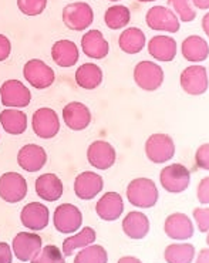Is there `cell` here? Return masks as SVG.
<instances>
[{
    "label": "cell",
    "instance_id": "1",
    "mask_svg": "<svg viewBox=\"0 0 209 263\" xmlns=\"http://www.w3.org/2000/svg\"><path fill=\"white\" fill-rule=\"evenodd\" d=\"M127 198L131 205L138 208H153L157 205L160 192L153 179L149 178H137L131 181L127 188Z\"/></svg>",
    "mask_w": 209,
    "mask_h": 263
},
{
    "label": "cell",
    "instance_id": "2",
    "mask_svg": "<svg viewBox=\"0 0 209 263\" xmlns=\"http://www.w3.org/2000/svg\"><path fill=\"white\" fill-rule=\"evenodd\" d=\"M94 20V12L84 2L70 3L63 9V23L70 30L81 31L90 27Z\"/></svg>",
    "mask_w": 209,
    "mask_h": 263
},
{
    "label": "cell",
    "instance_id": "3",
    "mask_svg": "<svg viewBox=\"0 0 209 263\" xmlns=\"http://www.w3.org/2000/svg\"><path fill=\"white\" fill-rule=\"evenodd\" d=\"M160 182L162 188L171 194L184 192L191 182V172L181 164H171L165 166L160 174Z\"/></svg>",
    "mask_w": 209,
    "mask_h": 263
},
{
    "label": "cell",
    "instance_id": "4",
    "mask_svg": "<svg viewBox=\"0 0 209 263\" xmlns=\"http://www.w3.org/2000/svg\"><path fill=\"white\" fill-rule=\"evenodd\" d=\"M2 104L9 108H23L30 104L31 92L18 80H7L0 88Z\"/></svg>",
    "mask_w": 209,
    "mask_h": 263
},
{
    "label": "cell",
    "instance_id": "5",
    "mask_svg": "<svg viewBox=\"0 0 209 263\" xmlns=\"http://www.w3.org/2000/svg\"><path fill=\"white\" fill-rule=\"evenodd\" d=\"M147 158L154 164H164L175 154L174 140L166 134H153L145 142Z\"/></svg>",
    "mask_w": 209,
    "mask_h": 263
},
{
    "label": "cell",
    "instance_id": "6",
    "mask_svg": "<svg viewBox=\"0 0 209 263\" xmlns=\"http://www.w3.org/2000/svg\"><path fill=\"white\" fill-rule=\"evenodd\" d=\"M134 80L144 91H155L164 83V71L155 63L141 62L134 68Z\"/></svg>",
    "mask_w": 209,
    "mask_h": 263
},
{
    "label": "cell",
    "instance_id": "7",
    "mask_svg": "<svg viewBox=\"0 0 209 263\" xmlns=\"http://www.w3.org/2000/svg\"><path fill=\"white\" fill-rule=\"evenodd\" d=\"M23 74H25V79L27 80V83L37 90L47 88L54 83L55 80L53 68L42 60H37V59H33V60H29L26 63L25 67H23Z\"/></svg>",
    "mask_w": 209,
    "mask_h": 263
},
{
    "label": "cell",
    "instance_id": "8",
    "mask_svg": "<svg viewBox=\"0 0 209 263\" xmlns=\"http://www.w3.org/2000/svg\"><path fill=\"white\" fill-rule=\"evenodd\" d=\"M27 194V182L17 172H6L0 177V198L9 203L23 201Z\"/></svg>",
    "mask_w": 209,
    "mask_h": 263
},
{
    "label": "cell",
    "instance_id": "9",
    "mask_svg": "<svg viewBox=\"0 0 209 263\" xmlns=\"http://www.w3.org/2000/svg\"><path fill=\"white\" fill-rule=\"evenodd\" d=\"M31 127L37 137L43 140H50L60 131V120L54 110L44 107V108H39L33 114Z\"/></svg>",
    "mask_w": 209,
    "mask_h": 263
},
{
    "label": "cell",
    "instance_id": "10",
    "mask_svg": "<svg viewBox=\"0 0 209 263\" xmlns=\"http://www.w3.org/2000/svg\"><path fill=\"white\" fill-rule=\"evenodd\" d=\"M42 238L33 232L17 233L12 243V251L18 260L22 262H33V259L42 251Z\"/></svg>",
    "mask_w": 209,
    "mask_h": 263
},
{
    "label": "cell",
    "instance_id": "11",
    "mask_svg": "<svg viewBox=\"0 0 209 263\" xmlns=\"http://www.w3.org/2000/svg\"><path fill=\"white\" fill-rule=\"evenodd\" d=\"M145 22L149 29L158 31L177 33L179 30V20L177 14L165 6H154L147 12Z\"/></svg>",
    "mask_w": 209,
    "mask_h": 263
},
{
    "label": "cell",
    "instance_id": "12",
    "mask_svg": "<svg viewBox=\"0 0 209 263\" xmlns=\"http://www.w3.org/2000/svg\"><path fill=\"white\" fill-rule=\"evenodd\" d=\"M181 87L186 94L201 96L208 90V71L202 66L186 67L179 77Z\"/></svg>",
    "mask_w": 209,
    "mask_h": 263
},
{
    "label": "cell",
    "instance_id": "13",
    "mask_svg": "<svg viewBox=\"0 0 209 263\" xmlns=\"http://www.w3.org/2000/svg\"><path fill=\"white\" fill-rule=\"evenodd\" d=\"M83 223L81 211L75 205L63 203L54 211V228L60 233H73L79 231Z\"/></svg>",
    "mask_w": 209,
    "mask_h": 263
},
{
    "label": "cell",
    "instance_id": "14",
    "mask_svg": "<svg viewBox=\"0 0 209 263\" xmlns=\"http://www.w3.org/2000/svg\"><path fill=\"white\" fill-rule=\"evenodd\" d=\"M87 159L90 165L104 171L114 165L116 149L107 141H94L87 149Z\"/></svg>",
    "mask_w": 209,
    "mask_h": 263
},
{
    "label": "cell",
    "instance_id": "15",
    "mask_svg": "<svg viewBox=\"0 0 209 263\" xmlns=\"http://www.w3.org/2000/svg\"><path fill=\"white\" fill-rule=\"evenodd\" d=\"M103 186H104V181L101 175L91 171L81 172L74 181V192L77 198L83 201H90L96 198L103 191Z\"/></svg>",
    "mask_w": 209,
    "mask_h": 263
},
{
    "label": "cell",
    "instance_id": "16",
    "mask_svg": "<svg viewBox=\"0 0 209 263\" xmlns=\"http://www.w3.org/2000/svg\"><path fill=\"white\" fill-rule=\"evenodd\" d=\"M49 208L40 202H30L25 205L20 214V220L30 231H43L49 225Z\"/></svg>",
    "mask_w": 209,
    "mask_h": 263
},
{
    "label": "cell",
    "instance_id": "17",
    "mask_svg": "<svg viewBox=\"0 0 209 263\" xmlns=\"http://www.w3.org/2000/svg\"><path fill=\"white\" fill-rule=\"evenodd\" d=\"M47 162V154L43 147L37 144H27L20 148L17 154V164L27 172L40 171Z\"/></svg>",
    "mask_w": 209,
    "mask_h": 263
},
{
    "label": "cell",
    "instance_id": "18",
    "mask_svg": "<svg viewBox=\"0 0 209 263\" xmlns=\"http://www.w3.org/2000/svg\"><path fill=\"white\" fill-rule=\"evenodd\" d=\"M63 120L70 129L83 131L91 123V112L86 104L73 101L63 108Z\"/></svg>",
    "mask_w": 209,
    "mask_h": 263
},
{
    "label": "cell",
    "instance_id": "19",
    "mask_svg": "<svg viewBox=\"0 0 209 263\" xmlns=\"http://www.w3.org/2000/svg\"><path fill=\"white\" fill-rule=\"evenodd\" d=\"M166 236L174 240H186L194 235V223L189 216L185 214H173L165 219L164 225Z\"/></svg>",
    "mask_w": 209,
    "mask_h": 263
},
{
    "label": "cell",
    "instance_id": "20",
    "mask_svg": "<svg viewBox=\"0 0 209 263\" xmlns=\"http://www.w3.org/2000/svg\"><path fill=\"white\" fill-rule=\"evenodd\" d=\"M96 212L103 220H117L124 212V201L117 192H107L96 205Z\"/></svg>",
    "mask_w": 209,
    "mask_h": 263
},
{
    "label": "cell",
    "instance_id": "21",
    "mask_svg": "<svg viewBox=\"0 0 209 263\" xmlns=\"http://www.w3.org/2000/svg\"><path fill=\"white\" fill-rule=\"evenodd\" d=\"M51 59L60 67H73L80 59V51L70 40H59L51 47Z\"/></svg>",
    "mask_w": 209,
    "mask_h": 263
},
{
    "label": "cell",
    "instance_id": "22",
    "mask_svg": "<svg viewBox=\"0 0 209 263\" xmlns=\"http://www.w3.org/2000/svg\"><path fill=\"white\" fill-rule=\"evenodd\" d=\"M81 47L87 57L101 60L108 54L110 46L100 30H90L81 39Z\"/></svg>",
    "mask_w": 209,
    "mask_h": 263
},
{
    "label": "cell",
    "instance_id": "23",
    "mask_svg": "<svg viewBox=\"0 0 209 263\" xmlns=\"http://www.w3.org/2000/svg\"><path fill=\"white\" fill-rule=\"evenodd\" d=\"M63 182L55 174H44L36 179V194L43 201L54 202L63 195Z\"/></svg>",
    "mask_w": 209,
    "mask_h": 263
},
{
    "label": "cell",
    "instance_id": "24",
    "mask_svg": "<svg viewBox=\"0 0 209 263\" xmlns=\"http://www.w3.org/2000/svg\"><path fill=\"white\" fill-rule=\"evenodd\" d=\"M148 51L158 62H173L177 55V42L169 36H154L148 43Z\"/></svg>",
    "mask_w": 209,
    "mask_h": 263
},
{
    "label": "cell",
    "instance_id": "25",
    "mask_svg": "<svg viewBox=\"0 0 209 263\" xmlns=\"http://www.w3.org/2000/svg\"><path fill=\"white\" fill-rule=\"evenodd\" d=\"M123 231L129 239L140 240L149 232V219L142 212H129L123 220Z\"/></svg>",
    "mask_w": 209,
    "mask_h": 263
},
{
    "label": "cell",
    "instance_id": "26",
    "mask_svg": "<svg viewBox=\"0 0 209 263\" xmlns=\"http://www.w3.org/2000/svg\"><path fill=\"white\" fill-rule=\"evenodd\" d=\"M75 83L84 90H94L103 83V71L97 64L86 63L75 71Z\"/></svg>",
    "mask_w": 209,
    "mask_h": 263
},
{
    "label": "cell",
    "instance_id": "27",
    "mask_svg": "<svg viewBox=\"0 0 209 263\" xmlns=\"http://www.w3.org/2000/svg\"><path fill=\"white\" fill-rule=\"evenodd\" d=\"M182 55L188 62H203L208 59L209 47L206 40L199 36H189L182 42Z\"/></svg>",
    "mask_w": 209,
    "mask_h": 263
},
{
    "label": "cell",
    "instance_id": "28",
    "mask_svg": "<svg viewBox=\"0 0 209 263\" xmlns=\"http://www.w3.org/2000/svg\"><path fill=\"white\" fill-rule=\"evenodd\" d=\"M0 124L7 134L20 135L27 128V116L23 111L7 108L0 112Z\"/></svg>",
    "mask_w": 209,
    "mask_h": 263
},
{
    "label": "cell",
    "instance_id": "29",
    "mask_svg": "<svg viewBox=\"0 0 209 263\" xmlns=\"http://www.w3.org/2000/svg\"><path fill=\"white\" fill-rule=\"evenodd\" d=\"M118 46L127 54H137L145 46V34L138 27H129L120 34Z\"/></svg>",
    "mask_w": 209,
    "mask_h": 263
},
{
    "label": "cell",
    "instance_id": "30",
    "mask_svg": "<svg viewBox=\"0 0 209 263\" xmlns=\"http://www.w3.org/2000/svg\"><path fill=\"white\" fill-rule=\"evenodd\" d=\"M96 239H97V235H96V231L92 228H83V231L77 233V235L64 239V242H63V255L67 257L73 256L74 252L77 249H83L86 246L91 245V243L96 242Z\"/></svg>",
    "mask_w": 209,
    "mask_h": 263
},
{
    "label": "cell",
    "instance_id": "31",
    "mask_svg": "<svg viewBox=\"0 0 209 263\" xmlns=\"http://www.w3.org/2000/svg\"><path fill=\"white\" fill-rule=\"evenodd\" d=\"M131 18V13H129L128 7L123 6V5H116V6L108 7L105 10L104 22L108 29L111 30H120L129 23Z\"/></svg>",
    "mask_w": 209,
    "mask_h": 263
},
{
    "label": "cell",
    "instance_id": "32",
    "mask_svg": "<svg viewBox=\"0 0 209 263\" xmlns=\"http://www.w3.org/2000/svg\"><path fill=\"white\" fill-rule=\"evenodd\" d=\"M165 260L171 263H188L195 257V248L191 243H173L166 246Z\"/></svg>",
    "mask_w": 209,
    "mask_h": 263
},
{
    "label": "cell",
    "instance_id": "33",
    "mask_svg": "<svg viewBox=\"0 0 209 263\" xmlns=\"http://www.w3.org/2000/svg\"><path fill=\"white\" fill-rule=\"evenodd\" d=\"M75 263H105L108 262L107 251L101 245H88L79 252L74 259Z\"/></svg>",
    "mask_w": 209,
    "mask_h": 263
},
{
    "label": "cell",
    "instance_id": "34",
    "mask_svg": "<svg viewBox=\"0 0 209 263\" xmlns=\"http://www.w3.org/2000/svg\"><path fill=\"white\" fill-rule=\"evenodd\" d=\"M166 2L173 7L174 12L178 14L181 22L188 23L197 17V12L191 6V0H166Z\"/></svg>",
    "mask_w": 209,
    "mask_h": 263
},
{
    "label": "cell",
    "instance_id": "35",
    "mask_svg": "<svg viewBox=\"0 0 209 263\" xmlns=\"http://www.w3.org/2000/svg\"><path fill=\"white\" fill-rule=\"evenodd\" d=\"M47 0H17V7L26 16H37L44 12Z\"/></svg>",
    "mask_w": 209,
    "mask_h": 263
},
{
    "label": "cell",
    "instance_id": "36",
    "mask_svg": "<svg viewBox=\"0 0 209 263\" xmlns=\"http://www.w3.org/2000/svg\"><path fill=\"white\" fill-rule=\"evenodd\" d=\"M33 262L43 263V262H64V255H63L60 249L54 245L44 246V249L39 252Z\"/></svg>",
    "mask_w": 209,
    "mask_h": 263
},
{
    "label": "cell",
    "instance_id": "37",
    "mask_svg": "<svg viewBox=\"0 0 209 263\" xmlns=\"http://www.w3.org/2000/svg\"><path fill=\"white\" fill-rule=\"evenodd\" d=\"M194 219L197 220L198 229L199 232L208 233L209 229V209L205 208H195L194 209Z\"/></svg>",
    "mask_w": 209,
    "mask_h": 263
},
{
    "label": "cell",
    "instance_id": "38",
    "mask_svg": "<svg viewBox=\"0 0 209 263\" xmlns=\"http://www.w3.org/2000/svg\"><path fill=\"white\" fill-rule=\"evenodd\" d=\"M195 161H197V165L199 168H202L205 171L209 170V145L208 144H203L201 147L198 148L197 155H195Z\"/></svg>",
    "mask_w": 209,
    "mask_h": 263
},
{
    "label": "cell",
    "instance_id": "39",
    "mask_svg": "<svg viewBox=\"0 0 209 263\" xmlns=\"http://www.w3.org/2000/svg\"><path fill=\"white\" fill-rule=\"evenodd\" d=\"M198 201L201 202L202 205H208L209 202V178H203L202 181L198 185Z\"/></svg>",
    "mask_w": 209,
    "mask_h": 263
},
{
    "label": "cell",
    "instance_id": "40",
    "mask_svg": "<svg viewBox=\"0 0 209 263\" xmlns=\"http://www.w3.org/2000/svg\"><path fill=\"white\" fill-rule=\"evenodd\" d=\"M12 53V44L6 36L0 34V62H5Z\"/></svg>",
    "mask_w": 209,
    "mask_h": 263
},
{
    "label": "cell",
    "instance_id": "41",
    "mask_svg": "<svg viewBox=\"0 0 209 263\" xmlns=\"http://www.w3.org/2000/svg\"><path fill=\"white\" fill-rule=\"evenodd\" d=\"M13 260L12 249L6 242H0V263H10Z\"/></svg>",
    "mask_w": 209,
    "mask_h": 263
},
{
    "label": "cell",
    "instance_id": "42",
    "mask_svg": "<svg viewBox=\"0 0 209 263\" xmlns=\"http://www.w3.org/2000/svg\"><path fill=\"white\" fill-rule=\"evenodd\" d=\"M194 5L198 7V9H202V10H208L209 7V0H192Z\"/></svg>",
    "mask_w": 209,
    "mask_h": 263
},
{
    "label": "cell",
    "instance_id": "43",
    "mask_svg": "<svg viewBox=\"0 0 209 263\" xmlns=\"http://www.w3.org/2000/svg\"><path fill=\"white\" fill-rule=\"evenodd\" d=\"M198 262H208V249H203L201 252V256L198 257Z\"/></svg>",
    "mask_w": 209,
    "mask_h": 263
},
{
    "label": "cell",
    "instance_id": "44",
    "mask_svg": "<svg viewBox=\"0 0 209 263\" xmlns=\"http://www.w3.org/2000/svg\"><path fill=\"white\" fill-rule=\"evenodd\" d=\"M118 262H121V263H124V262H140V259H138V257H132V256H124V257H121V259H120Z\"/></svg>",
    "mask_w": 209,
    "mask_h": 263
},
{
    "label": "cell",
    "instance_id": "45",
    "mask_svg": "<svg viewBox=\"0 0 209 263\" xmlns=\"http://www.w3.org/2000/svg\"><path fill=\"white\" fill-rule=\"evenodd\" d=\"M206 23H208V14H206V16H205V17H203V20H202V26L205 27V31L208 33V25H206Z\"/></svg>",
    "mask_w": 209,
    "mask_h": 263
},
{
    "label": "cell",
    "instance_id": "46",
    "mask_svg": "<svg viewBox=\"0 0 209 263\" xmlns=\"http://www.w3.org/2000/svg\"><path fill=\"white\" fill-rule=\"evenodd\" d=\"M142 3H147V2H155V0H140Z\"/></svg>",
    "mask_w": 209,
    "mask_h": 263
},
{
    "label": "cell",
    "instance_id": "47",
    "mask_svg": "<svg viewBox=\"0 0 209 263\" xmlns=\"http://www.w3.org/2000/svg\"><path fill=\"white\" fill-rule=\"evenodd\" d=\"M111 2H118V0H111Z\"/></svg>",
    "mask_w": 209,
    "mask_h": 263
}]
</instances>
